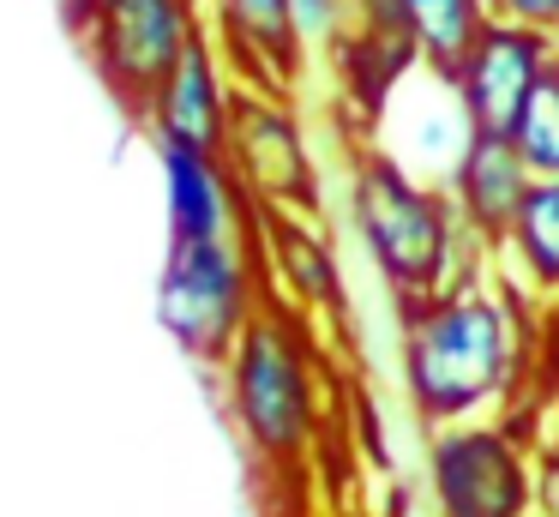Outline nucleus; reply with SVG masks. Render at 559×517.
<instances>
[{"label":"nucleus","instance_id":"nucleus-1","mask_svg":"<svg viewBox=\"0 0 559 517\" xmlns=\"http://www.w3.org/2000/svg\"><path fill=\"white\" fill-rule=\"evenodd\" d=\"M530 361V307L506 283L469 277L403 307V391L427 433L506 409Z\"/></svg>","mask_w":559,"mask_h":517},{"label":"nucleus","instance_id":"nucleus-2","mask_svg":"<svg viewBox=\"0 0 559 517\" xmlns=\"http://www.w3.org/2000/svg\"><path fill=\"white\" fill-rule=\"evenodd\" d=\"M349 216L373 271L385 277V289L403 307H415V301L439 295L451 283L487 277V271H469V265L487 259V247L463 228L451 192L397 168L373 144H361L349 156Z\"/></svg>","mask_w":559,"mask_h":517},{"label":"nucleus","instance_id":"nucleus-3","mask_svg":"<svg viewBox=\"0 0 559 517\" xmlns=\"http://www.w3.org/2000/svg\"><path fill=\"white\" fill-rule=\"evenodd\" d=\"M229 409L247 445L271 463H295L313 439V337L295 307H259L229 349Z\"/></svg>","mask_w":559,"mask_h":517},{"label":"nucleus","instance_id":"nucleus-4","mask_svg":"<svg viewBox=\"0 0 559 517\" xmlns=\"http://www.w3.org/2000/svg\"><path fill=\"white\" fill-rule=\"evenodd\" d=\"M259 313L253 235L223 240H169L157 271V325L193 361H229L235 337Z\"/></svg>","mask_w":559,"mask_h":517},{"label":"nucleus","instance_id":"nucleus-5","mask_svg":"<svg viewBox=\"0 0 559 517\" xmlns=\"http://www.w3.org/2000/svg\"><path fill=\"white\" fill-rule=\"evenodd\" d=\"M211 36L199 0H91L85 48L97 79L127 115H145L169 72Z\"/></svg>","mask_w":559,"mask_h":517},{"label":"nucleus","instance_id":"nucleus-6","mask_svg":"<svg viewBox=\"0 0 559 517\" xmlns=\"http://www.w3.org/2000/svg\"><path fill=\"white\" fill-rule=\"evenodd\" d=\"M439 517H535V457L518 421H457L427 433Z\"/></svg>","mask_w":559,"mask_h":517},{"label":"nucleus","instance_id":"nucleus-7","mask_svg":"<svg viewBox=\"0 0 559 517\" xmlns=\"http://www.w3.org/2000/svg\"><path fill=\"white\" fill-rule=\"evenodd\" d=\"M223 168L235 175V187L253 211H319V168L307 151V120L289 91H259V84L235 91Z\"/></svg>","mask_w":559,"mask_h":517},{"label":"nucleus","instance_id":"nucleus-8","mask_svg":"<svg viewBox=\"0 0 559 517\" xmlns=\"http://www.w3.org/2000/svg\"><path fill=\"white\" fill-rule=\"evenodd\" d=\"M559 60V43L530 24H506L493 19L475 48L451 67V84H457V103L469 115L475 132H493V139H511L523 103L535 96V84L547 79V67Z\"/></svg>","mask_w":559,"mask_h":517},{"label":"nucleus","instance_id":"nucleus-9","mask_svg":"<svg viewBox=\"0 0 559 517\" xmlns=\"http://www.w3.org/2000/svg\"><path fill=\"white\" fill-rule=\"evenodd\" d=\"M205 24L241 84L295 96L301 67L313 55L301 19H295V0H205Z\"/></svg>","mask_w":559,"mask_h":517},{"label":"nucleus","instance_id":"nucleus-10","mask_svg":"<svg viewBox=\"0 0 559 517\" xmlns=\"http://www.w3.org/2000/svg\"><path fill=\"white\" fill-rule=\"evenodd\" d=\"M235 91L241 79L229 72V60L217 55V43H199L181 67L169 72L151 108L139 115V127L151 132V144H175V151H205L223 156V139H229V115H235Z\"/></svg>","mask_w":559,"mask_h":517},{"label":"nucleus","instance_id":"nucleus-11","mask_svg":"<svg viewBox=\"0 0 559 517\" xmlns=\"http://www.w3.org/2000/svg\"><path fill=\"white\" fill-rule=\"evenodd\" d=\"M445 192H451V204H457L463 228H469L487 252H499L511 240V228H518L523 204H530L535 175H530V163L518 156V144H511V139L475 132L469 151H463V163L451 168Z\"/></svg>","mask_w":559,"mask_h":517},{"label":"nucleus","instance_id":"nucleus-12","mask_svg":"<svg viewBox=\"0 0 559 517\" xmlns=\"http://www.w3.org/2000/svg\"><path fill=\"white\" fill-rule=\"evenodd\" d=\"M253 235H259V259H265V277L277 283L283 307H295L301 319L343 307V265L331 252V240L319 235L313 216L253 211Z\"/></svg>","mask_w":559,"mask_h":517},{"label":"nucleus","instance_id":"nucleus-13","mask_svg":"<svg viewBox=\"0 0 559 517\" xmlns=\"http://www.w3.org/2000/svg\"><path fill=\"white\" fill-rule=\"evenodd\" d=\"M157 163H163V211H169V240H223V235H241L247 199H241V187H235V175L223 168V156L157 144Z\"/></svg>","mask_w":559,"mask_h":517},{"label":"nucleus","instance_id":"nucleus-14","mask_svg":"<svg viewBox=\"0 0 559 517\" xmlns=\"http://www.w3.org/2000/svg\"><path fill=\"white\" fill-rule=\"evenodd\" d=\"M403 24H409V43H415V60L433 72L457 67L463 55L475 48V36L493 24V12H487V0H397Z\"/></svg>","mask_w":559,"mask_h":517},{"label":"nucleus","instance_id":"nucleus-15","mask_svg":"<svg viewBox=\"0 0 559 517\" xmlns=\"http://www.w3.org/2000/svg\"><path fill=\"white\" fill-rule=\"evenodd\" d=\"M499 259H511V271L542 301H559V180H535L530 204H523L511 240L499 247Z\"/></svg>","mask_w":559,"mask_h":517},{"label":"nucleus","instance_id":"nucleus-16","mask_svg":"<svg viewBox=\"0 0 559 517\" xmlns=\"http://www.w3.org/2000/svg\"><path fill=\"white\" fill-rule=\"evenodd\" d=\"M511 144H518V156L530 163L535 180H559V60L547 67V79L535 84L530 103H523Z\"/></svg>","mask_w":559,"mask_h":517},{"label":"nucleus","instance_id":"nucleus-17","mask_svg":"<svg viewBox=\"0 0 559 517\" xmlns=\"http://www.w3.org/2000/svg\"><path fill=\"white\" fill-rule=\"evenodd\" d=\"M295 19H301L307 43L331 55L343 43V31H349V0H295Z\"/></svg>","mask_w":559,"mask_h":517},{"label":"nucleus","instance_id":"nucleus-18","mask_svg":"<svg viewBox=\"0 0 559 517\" xmlns=\"http://www.w3.org/2000/svg\"><path fill=\"white\" fill-rule=\"evenodd\" d=\"M487 12L506 24H530V31L559 43V0H487Z\"/></svg>","mask_w":559,"mask_h":517},{"label":"nucleus","instance_id":"nucleus-19","mask_svg":"<svg viewBox=\"0 0 559 517\" xmlns=\"http://www.w3.org/2000/svg\"><path fill=\"white\" fill-rule=\"evenodd\" d=\"M535 517H559V445H535Z\"/></svg>","mask_w":559,"mask_h":517},{"label":"nucleus","instance_id":"nucleus-20","mask_svg":"<svg viewBox=\"0 0 559 517\" xmlns=\"http://www.w3.org/2000/svg\"><path fill=\"white\" fill-rule=\"evenodd\" d=\"M554 445H559V433H554Z\"/></svg>","mask_w":559,"mask_h":517}]
</instances>
